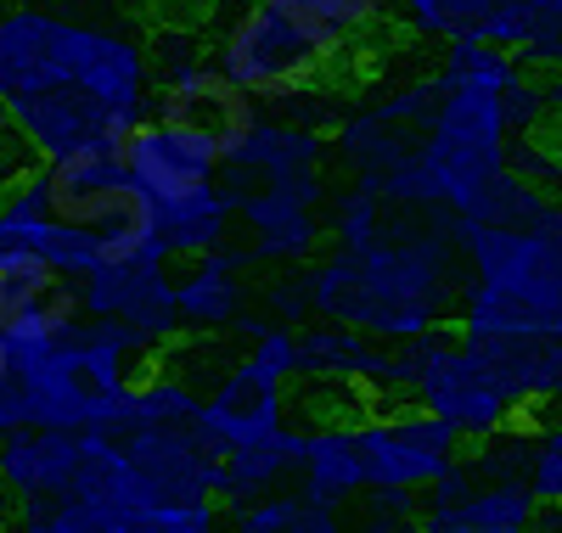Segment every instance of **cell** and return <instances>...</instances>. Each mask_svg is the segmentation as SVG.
<instances>
[{"mask_svg": "<svg viewBox=\"0 0 562 533\" xmlns=\"http://www.w3.org/2000/svg\"><path fill=\"white\" fill-rule=\"evenodd\" d=\"M0 102L34 163L119 152L153 118V45L113 18L0 12Z\"/></svg>", "mask_w": 562, "mask_h": 533, "instance_id": "obj_1", "label": "cell"}, {"mask_svg": "<svg viewBox=\"0 0 562 533\" xmlns=\"http://www.w3.org/2000/svg\"><path fill=\"white\" fill-rule=\"evenodd\" d=\"M461 225L439 208H394L366 241H326L304 264L315 320L355 326L400 349L445 331L461 309Z\"/></svg>", "mask_w": 562, "mask_h": 533, "instance_id": "obj_2", "label": "cell"}, {"mask_svg": "<svg viewBox=\"0 0 562 533\" xmlns=\"http://www.w3.org/2000/svg\"><path fill=\"white\" fill-rule=\"evenodd\" d=\"M524 63L490 39H445V57L434 63V113L422 129V152L378 185V197L394 208H439L456 225L495 219L512 174L518 135L506 124L501 90Z\"/></svg>", "mask_w": 562, "mask_h": 533, "instance_id": "obj_3", "label": "cell"}, {"mask_svg": "<svg viewBox=\"0 0 562 533\" xmlns=\"http://www.w3.org/2000/svg\"><path fill=\"white\" fill-rule=\"evenodd\" d=\"M461 337H562V197L518 180L495 219L461 225Z\"/></svg>", "mask_w": 562, "mask_h": 533, "instance_id": "obj_4", "label": "cell"}, {"mask_svg": "<svg viewBox=\"0 0 562 533\" xmlns=\"http://www.w3.org/2000/svg\"><path fill=\"white\" fill-rule=\"evenodd\" d=\"M394 360H400V399L439 416L461 444H484L495 432L518 427V416H524L501 387L495 365L479 354V343L461 337L456 326L428 331L416 343H400Z\"/></svg>", "mask_w": 562, "mask_h": 533, "instance_id": "obj_5", "label": "cell"}, {"mask_svg": "<svg viewBox=\"0 0 562 533\" xmlns=\"http://www.w3.org/2000/svg\"><path fill=\"white\" fill-rule=\"evenodd\" d=\"M209 57L248 95L281 102V95H293V90L321 84L326 68H333L344 52L333 39H321L304 18H293L281 0H237V7L220 18Z\"/></svg>", "mask_w": 562, "mask_h": 533, "instance_id": "obj_6", "label": "cell"}, {"mask_svg": "<svg viewBox=\"0 0 562 533\" xmlns=\"http://www.w3.org/2000/svg\"><path fill=\"white\" fill-rule=\"evenodd\" d=\"M220 185L231 197V214H237L231 241L254 259V270H304L326 248V197H333L326 169L243 174Z\"/></svg>", "mask_w": 562, "mask_h": 533, "instance_id": "obj_7", "label": "cell"}, {"mask_svg": "<svg viewBox=\"0 0 562 533\" xmlns=\"http://www.w3.org/2000/svg\"><path fill=\"white\" fill-rule=\"evenodd\" d=\"M45 197H52L57 225H79L108 241L113 259H169L153 230V208L130 180L119 152H85L63 163H40Z\"/></svg>", "mask_w": 562, "mask_h": 533, "instance_id": "obj_8", "label": "cell"}, {"mask_svg": "<svg viewBox=\"0 0 562 533\" xmlns=\"http://www.w3.org/2000/svg\"><path fill=\"white\" fill-rule=\"evenodd\" d=\"M153 68H158L153 73V118H169L180 129L209 135L220 147V158H225V147H237L265 113L259 95H248L192 34H158Z\"/></svg>", "mask_w": 562, "mask_h": 533, "instance_id": "obj_9", "label": "cell"}, {"mask_svg": "<svg viewBox=\"0 0 562 533\" xmlns=\"http://www.w3.org/2000/svg\"><path fill=\"white\" fill-rule=\"evenodd\" d=\"M355 439H360L366 489H400V495H428L467 455L456 432L411 399H378L355 421Z\"/></svg>", "mask_w": 562, "mask_h": 533, "instance_id": "obj_10", "label": "cell"}, {"mask_svg": "<svg viewBox=\"0 0 562 533\" xmlns=\"http://www.w3.org/2000/svg\"><path fill=\"white\" fill-rule=\"evenodd\" d=\"M79 309H85V320L124 331L147 360L169 354L186 337L169 259H108L102 270H90L79 281Z\"/></svg>", "mask_w": 562, "mask_h": 533, "instance_id": "obj_11", "label": "cell"}, {"mask_svg": "<svg viewBox=\"0 0 562 533\" xmlns=\"http://www.w3.org/2000/svg\"><path fill=\"white\" fill-rule=\"evenodd\" d=\"M434 95L439 90H434V73H428V79H411L400 90H383V95H371V102L338 113V124H333L338 169L366 191H378L389 174H400L422 152V129H428Z\"/></svg>", "mask_w": 562, "mask_h": 533, "instance_id": "obj_12", "label": "cell"}, {"mask_svg": "<svg viewBox=\"0 0 562 533\" xmlns=\"http://www.w3.org/2000/svg\"><path fill=\"white\" fill-rule=\"evenodd\" d=\"M288 376H276V371H265L259 360H248V354H237L231 360L209 387H203V410H198V421H192V439L220 461V455H231V450H248V444H259V439H270V432H281V427H293L288 421Z\"/></svg>", "mask_w": 562, "mask_h": 533, "instance_id": "obj_13", "label": "cell"}, {"mask_svg": "<svg viewBox=\"0 0 562 533\" xmlns=\"http://www.w3.org/2000/svg\"><path fill=\"white\" fill-rule=\"evenodd\" d=\"M540 500L529 477H490L461 455L428 495H422V533H529Z\"/></svg>", "mask_w": 562, "mask_h": 533, "instance_id": "obj_14", "label": "cell"}, {"mask_svg": "<svg viewBox=\"0 0 562 533\" xmlns=\"http://www.w3.org/2000/svg\"><path fill=\"white\" fill-rule=\"evenodd\" d=\"M130 180L140 185V197H147V208H169V203H186L198 197V191H214L220 185V147L209 135L198 129H180L169 118H147L124 147H119Z\"/></svg>", "mask_w": 562, "mask_h": 533, "instance_id": "obj_15", "label": "cell"}, {"mask_svg": "<svg viewBox=\"0 0 562 533\" xmlns=\"http://www.w3.org/2000/svg\"><path fill=\"white\" fill-rule=\"evenodd\" d=\"M79 320H85L79 281L57 275L45 259H23L0 270V331H7L12 365L52 354Z\"/></svg>", "mask_w": 562, "mask_h": 533, "instance_id": "obj_16", "label": "cell"}, {"mask_svg": "<svg viewBox=\"0 0 562 533\" xmlns=\"http://www.w3.org/2000/svg\"><path fill=\"white\" fill-rule=\"evenodd\" d=\"M175 293H180L186 337H220L254 304V259L237 241H225V248H214L192 264H175Z\"/></svg>", "mask_w": 562, "mask_h": 533, "instance_id": "obj_17", "label": "cell"}, {"mask_svg": "<svg viewBox=\"0 0 562 533\" xmlns=\"http://www.w3.org/2000/svg\"><path fill=\"white\" fill-rule=\"evenodd\" d=\"M85 455V432H52V427H18L0 439V495L18 511L40 500H63L74 489V472Z\"/></svg>", "mask_w": 562, "mask_h": 533, "instance_id": "obj_18", "label": "cell"}, {"mask_svg": "<svg viewBox=\"0 0 562 533\" xmlns=\"http://www.w3.org/2000/svg\"><path fill=\"white\" fill-rule=\"evenodd\" d=\"M360 416H321L304 427V461H299V489L333 511H349L366 495V466H360Z\"/></svg>", "mask_w": 562, "mask_h": 533, "instance_id": "obj_19", "label": "cell"}, {"mask_svg": "<svg viewBox=\"0 0 562 533\" xmlns=\"http://www.w3.org/2000/svg\"><path fill=\"white\" fill-rule=\"evenodd\" d=\"M299 461H304V427H281V432H270V439H259L248 450L220 455L214 461V500H220V511L299 483Z\"/></svg>", "mask_w": 562, "mask_h": 533, "instance_id": "obj_20", "label": "cell"}, {"mask_svg": "<svg viewBox=\"0 0 562 533\" xmlns=\"http://www.w3.org/2000/svg\"><path fill=\"white\" fill-rule=\"evenodd\" d=\"M153 230H158V241H164L169 264H192V259L225 248V241L237 236V214H231L225 185H214V191L186 197V203L153 208Z\"/></svg>", "mask_w": 562, "mask_h": 533, "instance_id": "obj_21", "label": "cell"}, {"mask_svg": "<svg viewBox=\"0 0 562 533\" xmlns=\"http://www.w3.org/2000/svg\"><path fill=\"white\" fill-rule=\"evenodd\" d=\"M484 39L512 52L529 73L562 68V0H501Z\"/></svg>", "mask_w": 562, "mask_h": 533, "instance_id": "obj_22", "label": "cell"}, {"mask_svg": "<svg viewBox=\"0 0 562 533\" xmlns=\"http://www.w3.org/2000/svg\"><path fill=\"white\" fill-rule=\"evenodd\" d=\"M225 522H231V533H355L349 511L310 500L299 483L270 489L259 500H243V506H225Z\"/></svg>", "mask_w": 562, "mask_h": 533, "instance_id": "obj_23", "label": "cell"}, {"mask_svg": "<svg viewBox=\"0 0 562 533\" xmlns=\"http://www.w3.org/2000/svg\"><path fill=\"white\" fill-rule=\"evenodd\" d=\"M52 197H45L40 163L0 191V270L23 264V259H45V236H52Z\"/></svg>", "mask_w": 562, "mask_h": 533, "instance_id": "obj_24", "label": "cell"}, {"mask_svg": "<svg viewBox=\"0 0 562 533\" xmlns=\"http://www.w3.org/2000/svg\"><path fill=\"white\" fill-rule=\"evenodd\" d=\"M293 18H304L321 39H333L338 52H355L394 18V0H281Z\"/></svg>", "mask_w": 562, "mask_h": 533, "instance_id": "obj_25", "label": "cell"}, {"mask_svg": "<svg viewBox=\"0 0 562 533\" xmlns=\"http://www.w3.org/2000/svg\"><path fill=\"white\" fill-rule=\"evenodd\" d=\"M501 0H394V18L422 39H484Z\"/></svg>", "mask_w": 562, "mask_h": 533, "instance_id": "obj_26", "label": "cell"}, {"mask_svg": "<svg viewBox=\"0 0 562 533\" xmlns=\"http://www.w3.org/2000/svg\"><path fill=\"white\" fill-rule=\"evenodd\" d=\"M355 533H422V495H400V489H366L349 506Z\"/></svg>", "mask_w": 562, "mask_h": 533, "instance_id": "obj_27", "label": "cell"}, {"mask_svg": "<svg viewBox=\"0 0 562 533\" xmlns=\"http://www.w3.org/2000/svg\"><path fill=\"white\" fill-rule=\"evenodd\" d=\"M501 107H506V124H512V135H540L546 124H551V107H546V79L540 73H529V68H518L512 73V84L501 90Z\"/></svg>", "mask_w": 562, "mask_h": 533, "instance_id": "obj_28", "label": "cell"}, {"mask_svg": "<svg viewBox=\"0 0 562 533\" xmlns=\"http://www.w3.org/2000/svg\"><path fill=\"white\" fill-rule=\"evenodd\" d=\"M529 489L540 511H562V421L535 427V466H529Z\"/></svg>", "mask_w": 562, "mask_h": 533, "instance_id": "obj_29", "label": "cell"}, {"mask_svg": "<svg viewBox=\"0 0 562 533\" xmlns=\"http://www.w3.org/2000/svg\"><path fill=\"white\" fill-rule=\"evenodd\" d=\"M265 315L281 320V326H310L315 309H310V286H304V270H276L265 281Z\"/></svg>", "mask_w": 562, "mask_h": 533, "instance_id": "obj_30", "label": "cell"}, {"mask_svg": "<svg viewBox=\"0 0 562 533\" xmlns=\"http://www.w3.org/2000/svg\"><path fill=\"white\" fill-rule=\"evenodd\" d=\"M512 174L529 180V185H540V191H557V185H562V152L546 147L540 135H524L518 147H512Z\"/></svg>", "mask_w": 562, "mask_h": 533, "instance_id": "obj_31", "label": "cell"}, {"mask_svg": "<svg viewBox=\"0 0 562 533\" xmlns=\"http://www.w3.org/2000/svg\"><path fill=\"white\" fill-rule=\"evenodd\" d=\"M546 79V107H551V118L562 113V68H551V73H540Z\"/></svg>", "mask_w": 562, "mask_h": 533, "instance_id": "obj_32", "label": "cell"}, {"mask_svg": "<svg viewBox=\"0 0 562 533\" xmlns=\"http://www.w3.org/2000/svg\"><path fill=\"white\" fill-rule=\"evenodd\" d=\"M12 376H18V365H12V349H7V331H0V394L12 387Z\"/></svg>", "mask_w": 562, "mask_h": 533, "instance_id": "obj_33", "label": "cell"}, {"mask_svg": "<svg viewBox=\"0 0 562 533\" xmlns=\"http://www.w3.org/2000/svg\"><path fill=\"white\" fill-rule=\"evenodd\" d=\"M23 7H52V0H0V12H23Z\"/></svg>", "mask_w": 562, "mask_h": 533, "instance_id": "obj_34", "label": "cell"}]
</instances>
